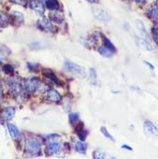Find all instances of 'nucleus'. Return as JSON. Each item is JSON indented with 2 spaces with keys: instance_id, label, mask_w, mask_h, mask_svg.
<instances>
[{
  "instance_id": "obj_4",
  "label": "nucleus",
  "mask_w": 158,
  "mask_h": 159,
  "mask_svg": "<svg viewBox=\"0 0 158 159\" xmlns=\"http://www.w3.org/2000/svg\"><path fill=\"white\" fill-rule=\"evenodd\" d=\"M38 26L44 30L47 31V32H53L55 31V27L54 25L51 24V22L49 21V19H47L46 17H42L41 19H39L38 21Z\"/></svg>"
},
{
  "instance_id": "obj_26",
  "label": "nucleus",
  "mask_w": 158,
  "mask_h": 159,
  "mask_svg": "<svg viewBox=\"0 0 158 159\" xmlns=\"http://www.w3.org/2000/svg\"><path fill=\"white\" fill-rule=\"evenodd\" d=\"M93 157L94 158H105L106 155H105V152L102 151V150H97L93 152Z\"/></svg>"
},
{
  "instance_id": "obj_11",
  "label": "nucleus",
  "mask_w": 158,
  "mask_h": 159,
  "mask_svg": "<svg viewBox=\"0 0 158 159\" xmlns=\"http://www.w3.org/2000/svg\"><path fill=\"white\" fill-rule=\"evenodd\" d=\"M47 100L52 103H58L61 100V96L56 90L51 89L47 91Z\"/></svg>"
},
{
  "instance_id": "obj_16",
  "label": "nucleus",
  "mask_w": 158,
  "mask_h": 159,
  "mask_svg": "<svg viewBox=\"0 0 158 159\" xmlns=\"http://www.w3.org/2000/svg\"><path fill=\"white\" fill-rule=\"evenodd\" d=\"M10 87L11 89V90L14 92V93H20L21 92V89H22V86L20 84V82H18L17 80H12L10 82Z\"/></svg>"
},
{
  "instance_id": "obj_28",
  "label": "nucleus",
  "mask_w": 158,
  "mask_h": 159,
  "mask_svg": "<svg viewBox=\"0 0 158 159\" xmlns=\"http://www.w3.org/2000/svg\"><path fill=\"white\" fill-rule=\"evenodd\" d=\"M78 117H79L78 113H71V114L69 115V118H70V121H71L72 123L75 122V121H76V120H78Z\"/></svg>"
},
{
  "instance_id": "obj_25",
  "label": "nucleus",
  "mask_w": 158,
  "mask_h": 159,
  "mask_svg": "<svg viewBox=\"0 0 158 159\" xmlns=\"http://www.w3.org/2000/svg\"><path fill=\"white\" fill-rule=\"evenodd\" d=\"M101 132H102V134H103L106 138H107V139H110L111 141H115L114 138L109 134V132L107 131V129L106 128V127H102V128H101Z\"/></svg>"
},
{
  "instance_id": "obj_27",
  "label": "nucleus",
  "mask_w": 158,
  "mask_h": 159,
  "mask_svg": "<svg viewBox=\"0 0 158 159\" xmlns=\"http://www.w3.org/2000/svg\"><path fill=\"white\" fill-rule=\"evenodd\" d=\"M151 32H152V38H153L155 43L158 45V28H157V27L152 28Z\"/></svg>"
},
{
  "instance_id": "obj_6",
  "label": "nucleus",
  "mask_w": 158,
  "mask_h": 159,
  "mask_svg": "<svg viewBox=\"0 0 158 159\" xmlns=\"http://www.w3.org/2000/svg\"><path fill=\"white\" fill-rule=\"evenodd\" d=\"M61 144L57 141H51L49 144H48V147H47V153L50 154V155H54V154H56L58 153L60 151H61Z\"/></svg>"
},
{
  "instance_id": "obj_12",
  "label": "nucleus",
  "mask_w": 158,
  "mask_h": 159,
  "mask_svg": "<svg viewBox=\"0 0 158 159\" xmlns=\"http://www.w3.org/2000/svg\"><path fill=\"white\" fill-rule=\"evenodd\" d=\"M45 7L52 11H58L59 10V3L57 0H46L45 1Z\"/></svg>"
},
{
  "instance_id": "obj_21",
  "label": "nucleus",
  "mask_w": 158,
  "mask_h": 159,
  "mask_svg": "<svg viewBox=\"0 0 158 159\" xmlns=\"http://www.w3.org/2000/svg\"><path fill=\"white\" fill-rule=\"evenodd\" d=\"M11 16L14 18L13 20L16 21L17 24H21V23H23V21H24V15H23L22 13H20V12L14 11V12H12Z\"/></svg>"
},
{
  "instance_id": "obj_35",
  "label": "nucleus",
  "mask_w": 158,
  "mask_h": 159,
  "mask_svg": "<svg viewBox=\"0 0 158 159\" xmlns=\"http://www.w3.org/2000/svg\"><path fill=\"white\" fill-rule=\"evenodd\" d=\"M156 7L158 8V0H157V1H156Z\"/></svg>"
},
{
  "instance_id": "obj_32",
  "label": "nucleus",
  "mask_w": 158,
  "mask_h": 159,
  "mask_svg": "<svg viewBox=\"0 0 158 159\" xmlns=\"http://www.w3.org/2000/svg\"><path fill=\"white\" fill-rule=\"evenodd\" d=\"M144 63H145V64H146V66H148V67H150V69L152 71L153 69H154V67L151 64V63L150 62H147V61H144Z\"/></svg>"
},
{
  "instance_id": "obj_22",
  "label": "nucleus",
  "mask_w": 158,
  "mask_h": 159,
  "mask_svg": "<svg viewBox=\"0 0 158 159\" xmlns=\"http://www.w3.org/2000/svg\"><path fill=\"white\" fill-rule=\"evenodd\" d=\"M45 75L49 78V79H52L55 83H56V84H60V82H59V80H58V78L53 74V72H51V71H46L45 72Z\"/></svg>"
},
{
  "instance_id": "obj_23",
  "label": "nucleus",
  "mask_w": 158,
  "mask_h": 159,
  "mask_svg": "<svg viewBox=\"0 0 158 159\" xmlns=\"http://www.w3.org/2000/svg\"><path fill=\"white\" fill-rule=\"evenodd\" d=\"M89 75H90V76H89V77H90V83H91L92 85H95L96 82H97V75H96L95 70H94V69H90Z\"/></svg>"
},
{
  "instance_id": "obj_10",
  "label": "nucleus",
  "mask_w": 158,
  "mask_h": 159,
  "mask_svg": "<svg viewBox=\"0 0 158 159\" xmlns=\"http://www.w3.org/2000/svg\"><path fill=\"white\" fill-rule=\"evenodd\" d=\"M135 26H136V30H137V33L140 38H145L146 37V28L144 26V24L142 21L140 20H137L135 23Z\"/></svg>"
},
{
  "instance_id": "obj_31",
  "label": "nucleus",
  "mask_w": 158,
  "mask_h": 159,
  "mask_svg": "<svg viewBox=\"0 0 158 159\" xmlns=\"http://www.w3.org/2000/svg\"><path fill=\"white\" fill-rule=\"evenodd\" d=\"M2 99H3V89L1 86H0V104L2 103Z\"/></svg>"
},
{
  "instance_id": "obj_30",
  "label": "nucleus",
  "mask_w": 158,
  "mask_h": 159,
  "mask_svg": "<svg viewBox=\"0 0 158 159\" xmlns=\"http://www.w3.org/2000/svg\"><path fill=\"white\" fill-rule=\"evenodd\" d=\"M121 148H122V149H126V150H128V151H133V148L130 147V146L127 145V144H123V145L121 146Z\"/></svg>"
},
{
  "instance_id": "obj_15",
  "label": "nucleus",
  "mask_w": 158,
  "mask_h": 159,
  "mask_svg": "<svg viewBox=\"0 0 158 159\" xmlns=\"http://www.w3.org/2000/svg\"><path fill=\"white\" fill-rule=\"evenodd\" d=\"M14 113H15V110L13 107H7L4 111H3V119L5 120H11L13 116H14Z\"/></svg>"
},
{
  "instance_id": "obj_20",
  "label": "nucleus",
  "mask_w": 158,
  "mask_h": 159,
  "mask_svg": "<svg viewBox=\"0 0 158 159\" xmlns=\"http://www.w3.org/2000/svg\"><path fill=\"white\" fill-rule=\"evenodd\" d=\"M140 44H141V46H142L144 49H146V50H149V51H151V50H152L151 44V43H149V41L146 40L145 38H140Z\"/></svg>"
},
{
  "instance_id": "obj_33",
  "label": "nucleus",
  "mask_w": 158,
  "mask_h": 159,
  "mask_svg": "<svg viewBox=\"0 0 158 159\" xmlns=\"http://www.w3.org/2000/svg\"><path fill=\"white\" fill-rule=\"evenodd\" d=\"M134 1L138 4H144L146 2V0H134Z\"/></svg>"
},
{
  "instance_id": "obj_7",
  "label": "nucleus",
  "mask_w": 158,
  "mask_h": 159,
  "mask_svg": "<svg viewBox=\"0 0 158 159\" xmlns=\"http://www.w3.org/2000/svg\"><path fill=\"white\" fill-rule=\"evenodd\" d=\"M30 8L32 9L34 11H36L37 13L39 14H43L44 12V6L43 4L42 1L40 0H32V1H30Z\"/></svg>"
},
{
  "instance_id": "obj_34",
  "label": "nucleus",
  "mask_w": 158,
  "mask_h": 159,
  "mask_svg": "<svg viewBox=\"0 0 158 159\" xmlns=\"http://www.w3.org/2000/svg\"><path fill=\"white\" fill-rule=\"evenodd\" d=\"M87 1H88V2H90V3H95V2L98 1V0H87Z\"/></svg>"
},
{
  "instance_id": "obj_3",
  "label": "nucleus",
  "mask_w": 158,
  "mask_h": 159,
  "mask_svg": "<svg viewBox=\"0 0 158 159\" xmlns=\"http://www.w3.org/2000/svg\"><path fill=\"white\" fill-rule=\"evenodd\" d=\"M41 81L38 78H30L25 82V89L28 92H34L39 89Z\"/></svg>"
},
{
  "instance_id": "obj_5",
  "label": "nucleus",
  "mask_w": 158,
  "mask_h": 159,
  "mask_svg": "<svg viewBox=\"0 0 158 159\" xmlns=\"http://www.w3.org/2000/svg\"><path fill=\"white\" fill-rule=\"evenodd\" d=\"M143 129H144L145 133L149 134V135H157L158 134V128L150 120L144 121Z\"/></svg>"
},
{
  "instance_id": "obj_8",
  "label": "nucleus",
  "mask_w": 158,
  "mask_h": 159,
  "mask_svg": "<svg viewBox=\"0 0 158 159\" xmlns=\"http://www.w3.org/2000/svg\"><path fill=\"white\" fill-rule=\"evenodd\" d=\"M94 15H95V17L100 21H103V22H106V23L110 21V16L104 10L96 9L95 11H94Z\"/></svg>"
},
{
  "instance_id": "obj_9",
  "label": "nucleus",
  "mask_w": 158,
  "mask_h": 159,
  "mask_svg": "<svg viewBox=\"0 0 158 159\" xmlns=\"http://www.w3.org/2000/svg\"><path fill=\"white\" fill-rule=\"evenodd\" d=\"M8 129H9V132H10V135L11 137L15 139V140H19L21 139V133L19 131V129L17 127L12 124V123H8Z\"/></svg>"
},
{
  "instance_id": "obj_36",
  "label": "nucleus",
  "mask_w": 158,
  "mask_h": 159,
  "mask_svg": "<svg viewBox=\"0 0 158 159\" xmlns=\"http://www.w3.org/2000/svg\"><path fill=\"white\" fill-rule=\"evenodd\" d=\"M0 3H1V0H0Z\"/></svg>"
},
{
  "instance_id": "obj_2",
  "label": "nucleus",
  "mask_w": 158,
  "mask_h": 159,
  "mask_svg": "<svg viewBox=\"0 0 158 159\" xmlns=\"http://www.w3.org/2000/svg\"><path fill=\"white\" fill-rule=\"evenodd\" d=\"M65 68L72 74L77 75V76H80V77H85L86 76V70L82 67V66H79L75 63H73L71 61H68L66 60L65 61Z\"/></svg>"
},
{
  "instance_id": "obj_17",
  "label": "nucleus",
  "mask_w": 158,
  "mask_h": 159,
  "mask_svg": "<svg viewBox=\"0 0 158 159\" xmlns=\"http://www.w3.org/2000/svg\"><path fill=\"white\" fill-rule=\"evenodd\" d=\"M98 52L103 56V57H112V55H113V51H111L110 49H108L107 47H106V46H102V47H100L99 49H98Z\"/></svg>"
},
{
  "instance_id": "obj_18",
  "label": "nucleus",
  "mask_w": 158,
  "mask_h": 159,
  "mask_svg": "<svg viewBox=\"0 0 158 159\" xmlns=\"http://www.w3.org/2000/svg\"><path fill=\"white\" fill-rule=\"evenodd\" d=\"M9 24V18L6 13L0 11V27H6Z\"/></svg>"
},
{
  "instance_id": "obj_1",
  "label": "nucleus",
  "mask_w": 158,
  "mask_h": 159,
  "mask_svg": "<svg viewBox=\"0 0 158 159\" xmlns=\"http://www.w3.org/2000/svg\"><path fill=\"white\" fill-rule=\"evenodd\" d=\"M25 151L30 155L41 154V143L37 139H28L25 143Z\"/></svg>"
},
{
  "instance_id": "obj_24",
  "label": "nucleus",
  "mask_w": 158,
  "mask_h": 159,
  "mask_svg": "<svg viewBox=\"0 0 158 159\" xmlns=\"http://www.w3.org/2000/svg\"><path fill=\"white\" fill-rule=\"evenodd\" d=\"M104 40H105V46H106V47H107L108 49H110L111 51L116 52V47H115V46H114V44L111 43V41H110V40H108L107 38H105Z\"/></svg>"
},
{
  "instance_id": "obj_29",
  "label": "nucleus",
  "mask_w": 158,
  "mask_h": 159,
  "mask_svg": "<svg viewBox=\"0 0 158 159\" xmlns=\"http://www.w3.org/2000/svg\"><path fill=\"white\" fill-rule=\"evenodd\" d=\"M4 71H5V73H6V74H12L13 69H12L11 65L7 64V65H5V66H4Z\"/></svg>"
},
{
  "instance_id": "obj_19",
  "label": "nucleus",
  "mask_w": 158,
  "mask_h": 159,
  "mask_svg": "<svg viewBox=\"0 0 158 159\" xmlns=\"http://www.w3.org/2000/svg\"><path fill=\"white\" fill-rule=\"evenodd\" d=\"M75 150L81 153H85L86 151H87V145L84 143V142H81V141H78L76 142L75 144Z\"/></svg>"
},
{
  "instance_id": "obj_13",
  "label": "nucleus",
  "mask_w": 158,
  "mask_h": 159,
  "mask_svg": "<svg viewBox=\"0 0 158 159\" xmlns=\"http://www.w3.org/2000/svg\"><path fill=\"white\" fill-rule=\"evenodd\" d=\"M146 15L151 20H158V8L156 6H151L146 12Z\"/></svg>"
},
{
  "instance_id": "obj_14",
  "label": "nucleus",
  "mask_w": 158,
  "mask_h": 159,
  "mask_svg": "<svg viewBox=\"0 0 158 159\" xmlns=\"http://www.w3.org/2000/svg\"><path fill=\"white\" fill-rule=\"evenodd\" d=\"M49 18H50L51 21L56 22V23H57V24L61 23V22L63 21V19H64V17H63V14H62V13H59V12L56 11H55L54 12L50 13Z\"/></svg>"
}]
</instances>
